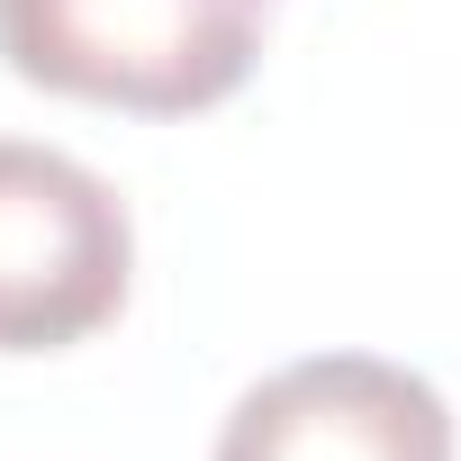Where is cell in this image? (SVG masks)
Returning a JSON list of instances; mask_svg holds the SVG:
<instances>
[{
    "label": "cell",
    "instance_id": "6da1fadb",
    "mask_svg": "<svg viewBox=\"0 0 461 461\" xmlns=\"http://www.w3.org/2000/svg\"><path fill=\"white\" fill-rule=\"evenodd\" d=\"M263 0H0V55L28 91L190 118L236 100L263 55Z\"/></svg>",
    "mask_w": 461,
    "mask_h": 461
},
{
    "label": "cell",
    "instance_id": "3957f363",
    "mask_svg": "<svg viewBox=\"0 0 461 461\" xmlns=\"http://www.w3.org/2000/svg\"><path fill=\"white\" fill-rule=\"evenodd\" d=\"M217 461H452V407L407 362L308 353L236 398Z\"/></svg>",
    "mask_w": 461,
    "mask_h": 461
},
{
    "label": "cell",
    "instance_id": "7a4b0ae2",
    "mask_svg": "<svg viewBox=\"0 0 461 461\" xmlns=\"http://www.w3.org/2000/svg\"><path fill=\"white\" fill-rule=\"evenodd\" d=\"M127 199L28 136H0V353H64L127 308Z\"/></svg>",
    "mask_w": 461,
    "mask_h": 461
}]
</instances>
